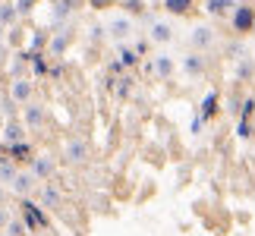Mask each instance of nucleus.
Segmentation results:
<instances>
[{"label": "nucleus", "mask_w": 255, "mask_h": 236, "mask_svg": "<svg viewBox=\"0 0 255 236\" xmlns=\"http://www.w3.org/2000/svg\"><path fill=\"white\" fill-rule=\"evenodd\" d=\"M132 32H135V22L129 16H111L107 19V35H111L114 41H126Z\"/></svg>", "instance_id": "nucleus-1"}, {"label": "nucleus", "mask_w": 255, "mask_h": 236, "mask_svg": "<svg viewBox=\"0 0 255 236\" xmlns=\"http://www.w3.org/2000/svg\"><path fill=\"white\" fill-rule=\"evenodd\" d=\"M35 180H38V176H35L32 170H19V176L13 180V186H9V189H13V195H19V199H28V195L35 192V186H38Z\"/></svg>", "instance_id": "nucleus-2"}, {"label": "nucleus", "mask_w": 255, "mask_h": 236, "mask_svg": "<svg viewBox=\"0 0 255 236\" xmlns=\"http://www.w3.org/2000/svg\"><path fill=\"white\" fill-rule=\"evenodd\" d=\"M63 157L70 164H82V161H88V142L85 139H70L63 145Z\"/></svg>", "instance_id": "nucleus-3"}, {"label": "nucleus", "mask_w": 255, "mask_h": 236, "mask_svg": "<svg viewBox=\"0 0 255 236\" xmlns=\"http://www.w3.org/2000/svg\"><path fill=\"white\" fill-rule=\"evenodd\" d=\"M233 28H237V32H252L255 28V9L252 6H237L233 9Z\"/></svg>", "instance_id": "nucleus-4"}, {"label": "nucleus", "mask_w": 255, "mask_h": 236, "mask_svg": "<svg viewBox=\"0 0 255 236\" xmlns=\"http://www.w3.org/2000/svg\"><path fill=\"white\" fill-rule=\"evenodd\" d=\"M22 208L28 214V230H38V227H47V218L41 211V205H35L32 199H22Z\"/></svg>", "instance_id": "nucleus-5"}, {"label": "nucleus", "mask_w": 255, "mask_h": 236, "mask_svg": "<svg viewBox=\"0 0 255 236\" xmlns=\"http://www.w3.org/2000/svg\"><path fill=\"white\" fill-rule=\"evenodd\" d=\"M170 38H173V28L167 22H161V19H154L151 28H148V41L151 44H167Z\"/></svg>", "instance_id": "nucleus-6"}, {"label": "nucleus", "mask_w": 255, "mask_h": 236, "mask_svg": "<svg viewBox=\"0 0 255 236\" xmlns=\"http://www.w3.org/2000/svg\"><path fill=\"white\" fill-rule=\"evenodd\" d=\"M189 44L192 47H199V51H205V47H211L214 44V32L208 25H199V28H192V35H189Z\"/></svg>", "instance_id": "nucleus-7"}, {"label": "nucleus", "mask_w": 255, "mask_h": 236, "mask_svg": "<svg viewBox=\"0 0 255 236\" xmlns=\"http://www.w3.org/2000/svg\"><path fill=\"white\" fill-rule=\"evenodd\" d=\"M35 92V85H32V79H16L13 88H9V101H28Z\"/></svg>", "instance_id": "nucleus-8"}, {"label": "nucleus", "mask_w": 255, "mask_h": 236, "mask_svg": "<svg viewBox=\"0 0 255 236\" xmlns=\"http://www.w3.org/2000/svg\"><path fill=\"white\" fill-rule=\"evenodd\" d=\"M22 135H25V126L22 123L6 120V126H3V142L6 145H19V142H22Z\"/></svg>", "instance_id": "nucleus-9"}, {"label": "nucleus", "mask_w": 255, "mask_h": 236, "mask_svg": "<svg viewBox=\"0 0 255 236\" xmlns=\"http://www.w3.org/2000/svg\"><path fill=\"white\" fill-rule=\"evenodd\" d=\"M41 120H44V107H41V104H28V107H25V129L41 126Z\"/></svg>", "instance_id": "nucleus-10"}, {"label": "nucleus", "mask_w": 255, "mask_h": 236, "mask_svg": "<svg viewBox=\"0 0 255 236\" xmlns=\"http://www.w3.org/2000/svg\"><path fill=\"white\" fill-rule=\"evenodd\" d=\"M35 176H51L54 173V161L51 157H32V167H28Z\"/></svg>", "instance_id": "nucleus-11"}, {"label": "nucleus", "mask_w": 255, "mask_h": 236, "mask_svg": "<svg viewBox=\"0 0 255 236\" xmlns=\"http://www.w3.org/2000/svg\"><path fill=\"white\" fill-rule=\"evenodd\" d=\"M183 70L189 73V76H202L205 73V60L199 54H189V57H183Z\"/></svg>", "instance_id": "nucleus-12"}, {"label": "nucleus", "mask_w": 255, "mask_h": 236, "mask_svg": "<svg viewBox=\"0 0 255 236\" xmlns=\"http://www.w3.org/2000/svg\"><path fill=\"white\" fill-rule=\"evenodd\" d=\"M230 6H237L233 0H205V9H208L211 16H227Z\"/></svg>", "instance_id": "nucleus-13"}, {"label": "nucleus", "mask_w": 255, "mask_h": 236, "mask_svg": "<svg viewBox=\"0 0 255 236\" xmlns=\"http://www.w3.org/2000/svg\"><path fill=\"white\" fill-rule=\"evenodd\" d=\"M214 111H218V92H208L205 95V101H202V120H211L214 117Z\"/></svg>", "instance_id": "nucleus-14"}, {"label": "nucleus", "mask_w": 255, "mask_h": 236, "mask_svg": "<svg viewBox=\"0 0 255 236\" xmlns=\"http://www.w3.org/2000/svg\"><path fill=\"white\" fill-rule=\"evenodd\" d=\"M154 73L167 79L173 73V60H170V57H164V54H158V57H154Z\"/></svg>", "instance_id": "nucleus-15"}, {"label": "nucleus", "mask_w": 255, "mask_h": 236, "mask_svg": "<svg viewBox=\"0 0 255 236\" xmlns=\"http://www.w3.org/2000/svg\"><path fill=\"white\" fill-rule=\"evenodd\" d=\"M164 9H167V13H189L192 0H164Z\"/></svg>", "instance_id": "nucleus-16"}, {"label": "nucleus", "mask_w": 255, "mask_h": 236, "mask_svg": "<svg viewBox=\"0 0 255 236\" xmlns=\"http://www.w3.org/2000/svg\"><path fill=\"white\" fill-rule=\"evenodd\" d=\"M16 6H9V3H0V25H13L16 22Z\"/></svg>", "instance_id": "nucleus-17"}, {"label": "nucleus", "mask_w": 255, "mask_h": 236, "mask_svg": "<svg viewBox=\"0 0 255 236\" xmlns=\"http://www.w3.org/2000/svg\"><path fill=\"white\" fill-rule=\"evenodd\" d=\"M16 176H19V170H16V167L9 164V161H3V164H0V180H3V183H9V186H13V180H16Z\"/></svg>", "instance_id": "nucleus-18"}, {"label": "nucleus", "mask_w": 255, "mask_h": 236, "mask_svg": "<svg viewBox=\"0 0 255 236\" xmlns=\"http://www.w3.org/2000/svg\"><path fill=\"white\" fill-rule=\"evenodd\" d=\"M41 202L47 205V208H57V205H60V192L47 186V189H41Z\"/></svg>", "instance_id": "nucleus-19"}, {"label": "nucleus", "mask_w": 255, "mask_h": 236, "mask_svg": "<svg viewBox=\"0 0 255 236\" xmlns=\"http://www.w3.org/2000/svg\"><path fill=\"white\" fill-rule=\"evenodd\" d=\"M66 44H70V35H57L54 41H51V54H63Z\"/></svg>", "instance_id": "nucleus-20"}, {"label": "nucleus", "mask_w": 255, "mask_h": 236, "mask_svg": "<svg viewBox=\"0 0 255 236\" xmlns=\"http://www.w3.org/2000/svg\"><path fill=\"white\" fill-rule=\"evenodd\" d=\"M6 151L9 154H13V157H25L28 151H32V148H28V145L25 142H19V145H6Z\"/></svg>", "instance_id": "nucleus-21"}, {"label": "nucleus", "mask_w": 255, "mask_h": 236, "mask_svg": "<svg viewBox=\"0 0 255 236\" xmlns=\"http://www.w3.org/2000/svg\"><path fill=\"white\" fill-rule=\"evenodd\" d=\"M120 57H123V60H120L123 66H135V63H139V54H135V51H123Z\"/></svg>", "instance_id": "nucleus-22"}, {"label": "nucleus", "mask_w": 255, "mask_h": 236, "mask_svg": "<svg viewBox=\"0 0 255 236\" xmlns=\"http://www.w3.org/2000/svg\"><path fill=\"white\" fill-rule=\"evenodd\" d=\"M237 135H240V139H249V135H252V126H249L246 120H240V126H237Z\"/></svg>", "instance_id": "nucleus-23"}, {"label": "nucleus", "mask_w": 255, "mask_h": 236, "mask_svg": "<svg viewBox=\"0 0 255 236\" xmlns=\"http://www.w3.org/2000/svg\"><path fill=\"white\" fill-rule=\"evenodd\" d=\"M32 3H35V0H16L13 6H16V13L22 16V13H28V9H32Z\"/></svg>", "instance_id": "nucleus-24"}, {"label": "nucleus", "mask_w": 255, "mask_h": 236, "mask_svg": "<svg viewBox=\"0 0 255 236\" xmlns=\"http://www.w3.org/2000/svg\"><path fill=\"white\" fill-rule=\"evenodd\" d=\"M32 70H35L38 76H44V73H47V66H44V60H41V57H32Z\"/></svg>", "instance_id": "nucleus-25"}, {"label": "nucleus", "mask_w": 255, "mask_h": 236, "mask_svg": "<svg viewBox=\"0 0 255 236\" xmlns=\"http://www.w3.org/2000/svg\"><path fill=\"white\" fill-rule=\"evenodd\" d=\"M123 6L129 9V13H142V6H145V3H142V0H126Z\"/></svg>", "instance_id": "nucleus-26"}, {"label": "nucleus", "mask_w": 255, "mask_h": 236, "mask_svg": "<svg viewBox=\"0 0 255 236\" xmlns=\"http://www.w3.org/2000/svg\"><path fill=\"white\" fill-rule=\"evenodd\" d=\"M6 233H9V236H22V224L9 221V224H6Z\"/></svg>", "instance_id": "nucleus-27"}, {"label": "nucleus", "mask_w": 255, "mask_h": 236, "mask_svg": "<svg viewBox=\"0 0 255 236\" xmlns=\"http://www.w3.org/2000/svg\"><path fill=\"white\" fill-rule=\"evenodd\" d=\"M252 111H255V101H246V104H243V120H246V123H249Z\"/></svg>", "instance_id": "nucleus-28"}, {"label": "nucleus", "mask_w": 255, "mask_h": 236, "mask_svg": "<svg viewBox=\"0 0 255 236\" xmlns=\"http://www.w3.org/2000/svg\"><path fill=\"white\" fill-rule=\"evenodd\" d=\"M88 32H92V41H101V38H104V28L101 25H92Z\"/></svg>", "instance_id": "nucleus-29"}, {"label": "nucleus", "mask_w": 255, "mask_h": 236, "mask_svg": "<svg viewBox=\"0 0 255 236\" xmlns=\"http://www.w3.org/2000/svg\"><path fill=\"white\" fill-rule=\"evenodd\" d=\"M132 51H135V54H139V57H142L145 51H148V44H145V41H135V47H132Z\"/></svg>", "instance_id": "nucleus-30"}, {"label": "nucleus", "mask_w": 255, "mask_h": 236, "mask_svg": "<svg viewBox=\"0 0 255 236\" xmlns=\"http://www.w3.org/2000/svg\"><path fill=\"white\" fill-rule=\"evenodd\" d=\"M92 3H95V6H98V9H101V3H107V0H92Z\"/></svg>", "instance_id": "nucleus-31"}, {"label": "nucleus", "mask_w": 255, "mask_h": 236, "mask_svg": "<svg viewBox=\"0 0 255 236\" xmlns=\"http://www.w3.org/2000/svg\"><path fill=\"white\" fill-rule=\"evenodd\" d=\"M3 195H6V192H3V189H0V202H3Z\"/></svg>", "instance_id": "nucleus-32"}, {"label": "nucleus", "mask_w": 255, "mask_h": 236, "mask_svg": "<svg viewBox=\"0 0 255 236\" xmlns=\"http://www.w3.org/2000/svg\"><path fill=\"white\" fill-rule=\"evenodd\" d=\"M0 41H3V28H0Z\"/></svg>", "instance_id": "nucleus-33"}, {"label": "nucleus", "mask_w": 255, "mask_h": 236, "mask_svg": "<svg viewBox=\"0 0 255 236\" xmlns=\"http://www.w3.org/2000/svg\"><path fill=\"white\" fill-rule=\"evenodd\" d=\"M0 151H3V145H0Z\"/></svg>", "instance_id": "nucleus-34"}]
</instances>
